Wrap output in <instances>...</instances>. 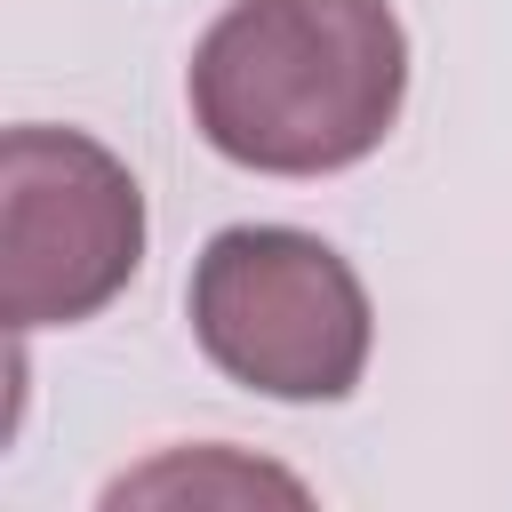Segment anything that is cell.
<instances>
[{
	"label": "cell",
	"mask_w": 512,
	"mask_h": 512,
	"mask_svg": "<svg viewBox=\"0 0 512 512\" xmlns=\"http://www.w3.org/2000/svg\"><path fill=\"white\" fill-rule=\"evenodd\" d=\"M208 152L256 176H336L368 160L408 104V32L392 0H232L184 72Z\"/></svg>",
	"instance_id": "6da1fadb"
},
{
	"label": "cell",
	"mask_w": 512,
	"mask_h": 512,
	"mask_svg": "<svg viewBox=\"0 0 512 512\" xmlns=\"http://www.w3.org/2000/svg\"><path fill=\"white\" fill-rule=\"evenodd\" d=\"M208 368L264 400H344L368 376L376 312L360 272L296 224H224L184 288Z\"/></svg>",
	"instance_id": "7a4b0ae2"
},
{
	"label": "cell",
	"mask_w": 512,
	"mask_h": 512,
	"mask_svg": "<svg viewBox=\"0 0 512 512\" xmlns=\"http://www.w3.org/2000/svg\"><path fill=\"white\" fill-rule=\"evenodd\" d=\"M144 264V184L80 128L0 136V312L8 328H72Z\"/></svg>",
	"instance_id": "3957f363"
}]
</instances>
